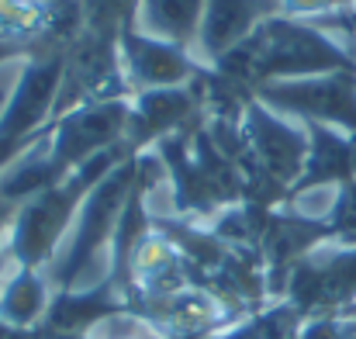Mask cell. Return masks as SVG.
<instances>
[{"mask_svg": "<svg viewBox=\"0 0 356 339\" xmlns=\"http://www.w3.org/2000/svg\"><path fill=\"white\" fill-rule=\"evenodd\" d=\"M322 73H356V63L329 42L318 28L294 17H266L242 38L232 52L218 59V77L232 87H266L280 80L322 77Z\"/></svg>", "mask_w": 356, "mask_h": 339, "instance_id": "cell-1", "label": "cell"}, {"mask_svg": "<svg viewBox=\"0 0 356 339\" xmlns=\"http://www.w3.org/2000/svg\"><path fill=\"white\" fill-rule=\"evenodd\" d=\"M124 156H131V149L118 142L104 152H97L94 159L80 163L76 170H70L63 180H56L52 187H45L42 194H35L31 201L21 205L14 228L7 235V253L17 267H31V270H42L52 256H56V246L59 239L66 235L70 222L80 215L87 194L97 187V180L121 163Z\"/></svg>", "mask_w": 356, "mask_h": 339, "instance_id": "cell-2", "label": "cell"}, {"mask_svg": "<svg viewBox=\"0 0 356 339\" xmlns=\"http://www.w3.org/2000/svg\"><path fill=\"white\" fill-rule=\"evenodd\" d=\"M138 170H142L138 152H131V156H124L121 163H115V166L97 180V187L87 194V201H83V208H80V215H76V219H80V222H76V232H73V239H70V246H66V256L59 260V267H56V274H52L59 291H73L76 281L90 270L97 249H104L108 239L118 232L121 212H124L128 194H131V187H135V180H138Z\"/></svg>", "mask_w": 356, "mask_h": 339, "instance_id": "cell-3", "label": "cell"}, {"mask_svg": "<svg viewBox=\"0 0 356 339\" xmlns=\"http://www.w3.org/2000/svg\"><path fill=\"white\" fill-rule=\"evenodd\" d=\"M128 104L124 101H108V104H80L73 111L59 114L49 132V166L66 177L80 163L94 159L97 152L124 142L128 128Z\"/></svg>", "mask_w": 356, "mask_h": 339, "instance_id": "cell-4", "label": "cell"}, {"mask_svg": "<svg viewBox=\"0 0 356 339\" xmlns=\"http://www.w3.org/2000/svg\"><path fill=\"white\" fill-rule=\"evenodd\" d=\"M256 101L329 128L336 125L356 139V73H322V77L266 84L256 90Z\"/></svg>", "mask_w": 356, "mask_h": 339, "instance_id": "cell-5", "label": "cell"}, {"mask_svg": "<svg viewBox=\"0 0 356 339\" xmlns=\"http://www.w3.org/2000/svg\"><path fill=\"white\" fill-rule=\"evenodd\" d=\"M121 56H124L131 80L142 90L180 87L197 73V66L191 63L184 45H173L166 38H156V35H145V31H135V28H128L121 35Z\"/></svg>", "mask_w": 356, "mask_h": 339, "instance_id": "cell-6", "label": "cell"}, {"mask_svg": "<svg viewBox=\"0 0 356 339\" xmlns=\"http://www.w3.org/2000/svg\"><path fill=\"white\" fill-rule=\"evenodd\" d=\"M273 10H280V0H204V17L197 28L201 52L222 59L252 35L256 24L273 17Z\"/></svg>", "mask_w": 356, "mask_h": 339, "instance_id": "cell-7", "label": "cell"}, {"mask_svg": "<svg viewBox=\"0 0 356 339\" xmlns=\"http://www.w3.org/2000/svg\"><path fill=\"white\" fill-rule=\"evenodd\" d=\"M194 114V94L184 87H159V90H142L135 108L128 111L124 128V145L138 152L149 142L170 139L173 128H180Z\"/></svg>", "mask_w": 356, "mask_h": 339, "instance_id": "cell-8", "label": "cell"}, {"mask_svg": "<svg viewBox=\"0 0 356 339\" xmlns=\"http://www.w3.org/2000/svg\"><path fill=\"white\" fill-rule=\"evenodd\" d=\"M49 305H52L49 287H45L42 274L31 267H17L14 277H7V284L0 291V319L10 326H21V329L42 326L49 315Z\"/></svg>", "mask_w": 356, "mask_h": 339, "instance_id": "cell-9", "label": "cell"}, {"mask_svg": "<svg viewBox=\"0 0 356 339\" xmlns=\"http://www.w3.org/2000/svg\"><path fill=\"white\" fill-rule=\"evenodd\" d=\"M138 17L145 24V35H156V38H166L187 49L197 42L204 0H142Z\"/></svg>", "mask_w": 356, "mask_h": 339, "instance_id": "cell-10", "label": "cell"}, {"mask_svg": "<svg viewBox=\"0 0 356 339\" xmlns=\"http://www.w3.org/2000/svg\"><path fill=\"white\" fill-rule=\"evenodd\" d=\"M301 322L305 315L284 298L280 305H270L266 312L252 315L245 326H238L222 339H301Z\"/></svg>", "mask_w": 356, "mask_h": 339, "instance_id": "cell-11", "label": "cell"}, {"mask_svg": "<svg viewBox=\"0 0 356 339\" xmlns=\"http://www.w3.org/2000/svg\"><path fill=\"white\" fill-rule=\"evenodd\" d=\"M332 0H280V7L287 10V14H315V10H322V7H329Z\"/></svg>", "mask_w": 356, "mask_h": 339, "instance_id": "cell-12", "label": "cell"}, {"mask_svg": "<svg viewBox=\"0 0 356 339\" xmlns=\"http://www.w3.org/2000/svg\"><path fill=\"white\" fill-rule=\"evenodd\" d=\"M7 260H10V253H7V249H0V281H3V270H7Z\"/></svg>", "mask_w": 356, "mask_h": 339, "instance_id": "cell-13", "label": "cell"}]
</instances>
